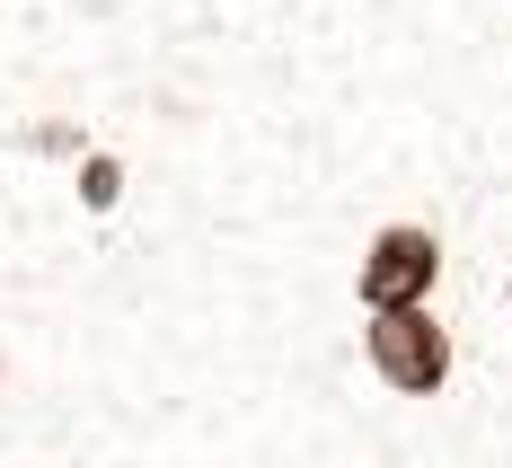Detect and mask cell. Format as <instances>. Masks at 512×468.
<instances>
[{
	"instance_id": "2",
	"label": "cell",
	"mask_w": 512,
	"mask_h": 468,
	"mask_svg": "<svg viewBox=\"0 0 512 468\" xmlns=\"http://www.w3.org/2000/svg\"><path fill=\"white\" fill-rule=\"evenodd\" d=\"M442 274H451V239L442 221H415V212H389L371 221L354 248V310H415V301H442Z\"/></svg>"
},
{
	"instance_id": "4",
	"label": "cell",
	"mask_w": 512,
	"mask_h": 468,
	"mask_svg": "<svg viewBox=\"0 0 512 468\" xmlns=\"http://www.w3.org/2000/svg\"><path fill=\"white\" fill-rule=\"evenodd\" d=\"M495 310L512 318V265H504V274H495Z\"/></svg>"
},
{
	"instance_id": "1",
	"label": "cell",
	"mask_w": 512,
	"mask_h": 468,
	"mask_svg": "<svg viewBox=\"0 0 512 468\" xmlns=\"http://www.w3.org/2000/svg\"><path fill=\"white\" fill-rule=\"evenodd\" d=\"M354 363L398 407H442L460 380V327L415 301V310H354Z\"/></svg>"
},
{
	"instance_id": "5",
	"label": "cell",
	"mask_w": 512,
	"mask_h": 468,
	"mask_svg": "<svg viewBox=\"0 0 512 468\" xmlns=\"http://www.w3.org/2000/svg\"><path fill=\"white\" fill-rule=\"evenodd\" d=\"M0 398H9V345H0Z\"/></svg>"
},
{
	"instance_id": "3",
	"label": "cell",
	"mask_w": 512,
	"mask_h": 468,
	"mask_svg": "<svg viewBox=\"0 0 512 468\" xmlns=\"http://www.w3.org/2000/svg\"><path fill=\"white\" fill-rule=\"evenodd\" d=\"M62 195H71L80 221H115V212L133 204V159L115 151V142H89V151L62 168Z\"/></svg>"
}]
</instances>
